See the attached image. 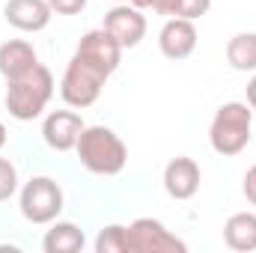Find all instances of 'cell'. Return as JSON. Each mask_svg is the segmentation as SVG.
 I'll return each mask as SVG.
<instances>
[{
    "label": "cell",
    "instance_id": "obj_1",
    "mask_svg": "<svg viewBox=\"0 0 256 253\" xmlns=\"http://www.w3.org/2000/svg\"><path fill=\"white\" fill-rule=\"evenodd\" d=\"M54 90H57L54 74L42 63H36L21 78L6 80V110H9V116L18 120V122L39 120L42 110L48 108V102L54 98Z\"/></svg>",
    "mask_w": 256,
    "mask_h": 253
},
{
    "label": "cell",
    "instance_id": "obj_2",
    "mask_svg": "<svg viewBox=\"0 0 256 253\" xmlns=\"http://www.w3.org/2000/svg\"><path fill=\"white\" fill-rule=\"evenodd\" d=\"M78 161L96 176H120L128 164V146L108 126H86L78 137Z\"/></svg>",
    "mask_w": 256,
    "mask_h": 253
},
{
    "label": "cell",
    "instance_id": "obj_3",
    "mask_svg": "<svg viewBox=\"0 0 256 253\" xmlns=\"http://www.w3.org/2000/svg\"><path fill=\"white\" fill-rule=\"evenodd\" d=\"M250 131H254V108L244 102H226L218 108L208 126V143L218 155L232 158L248 149Z\"/></svg>",
    "mask_w": 256,
    "mask_h": 253
},
{
    "label": "cell",
    "instance_id": "obj_4",
    "mask_svg": "<svg viewBox=\"0 0 256 253\" xmlns=\"http://www.w3.org/2000/svg\"><path fill=\"white\" fill-rule=\"evenodd\" d=\"M18 208L27 224H54L63 212V188L51 176H33L18 188Z\"/></svg>",
    "mask_w": 256,
    "mask_h": 253
},
{
    "label": "cell",
    "instance_id": "obj_5",
    "mask_svg": "<svg viewBox=\"0 0 256 253\" xmlns=\"http://www.w3.org/2000/svg\"><path fill=\"white\" fill-rule=\"evenodd\" d=\"M104 80H108V74H104L98 66L86 63L84 57L74 54V57L68 60V66H66V72H63L60 96H63V102L68 108L84 110V108H90V104L98 102V96H102V90H104Z\"/></svg>",
    "mask_w": 256,
    "mask_h": 253
},
{
    "label": "cell",
    "instance_id": "obj_6",
    "mask_svg": "<svg viewBox=\"0 0 256 253\" xmlns=\"http://www.w3.org/2000/svg\"><path fill=\"white\" fill-rule=\"evenodd\" d=\"M188 244L170 232L158 218H137L128 224V253H185Z\"/></svg>",
    "mask_w": 256,
    "mask_h": 253
},
{
    "label": "cell",
    "instance_id": "obj_7",
    "mask_svg": "<svg viewBox=\"0 0 256 253\" xmlns=\"http://www.w3.org/2000/svg\"><path fill=\"white\" fill-rule=\"evenodd\" d=\"M116 42L120 48H137L146 36V15L143 9L131 6V3H114L110 12H104V24H102Z\"/></svg>",
    "mask_w": 256,
    "mask_h": 253
},
{
    "label": "cell",
    "instance_id": "obj_8",
    "mask_svg": "<svg viewBox=\"0 0 256 253\" xmlns=\"http://www.w3.org/2000/svg\"><path fill=\"white\" fill-rule=\"evenodd\" d=\"M74 54L84 57L86 63L98 66L108 78H110V74L120 68V63H122V48H120V42H116L104 27L84 33L80 42H78V48H74Z\"/></svg>",
    "mask_w": 256,
    "mask_h": 253
},
{
    "label": "cell",
    "instance_id": "obj_9",
    "mask_svg": "<svg viewBox=\"0 0 256 253\" xmlns=\"http://www.w3.org/2000/svg\"><path fill=\"white\" fill-rule=\"evenodd\" d=\"M86 128V122L80 120V114L74 110H51L42 122V140L54 149V152H68L78 146L80 131Z\"/></svg>",
    "mask_w": 256,
    "mask_h": 253
},
{
    "label": "cell",
    "instance_id": "obj_10",
    "mask_svg": "<svg viewBox=\"0 0 256 253\" xmlns=\"http://www.w3.org/2000/svg\"><path fill=\"white\" fill-rule=\"evenodd\" d=\"M158 48L167 60H188L196 48V24L188 18H167L158 33Z\"/></svg>",
    "mask_w": 256,
    "mask_h": 253
},
{
    "label": "cell",
    "instance_id": "obj_11",
    "mask_svg": "<svg viewBox=\"0 0 256 253\" xmlns=\"http://www.w3.org/2000/svg\"><path fill=\"white\" fill-rule=\"evenodd\" d=\"M3 18L21 33H39L51 24L54 9L48 6V0H6Z\"/></svg>",
    "mask_w": 256,
    "mask_h": 253
},
{
    "label": "cell",
    "instance_id": "obj_12",
    "mask_svg": "<svg viewBox=\"0 0 256 253\" xmlns=\"http://www.w3.org/2000/svg\"><path fill=\"white\" fill-rule=\"evenodd\" d=\"M200 182H202L200 164L194 158H188V155H179V158H173L164 167V190L173 200H191L200 190Z\"/></svg>",
    "mask_w": 256,
    "mask_h": 253
},
{
    "label": "cell",
    "instance_id": "obj_13",
    "mask_svg": "<svg viewBox=\"0 0 256 253\" xmlns=\"http://www.w3.org/2000/svg\"><path fill=\"white\" fill-rule=\"evenodd\" d=\"M36 63H39V57H36V48H33L30 42H24V39H9V42L0 45V74H3L6 80L21 78L24 72H30Z\"/></svg>",
    "mask_w": 256,
    "mask_h": 253
},
{
    "label": "cell",
    "instance_id": "obj_14",
    "mask_svg": "<svg viewBox=\"0 0 256 253\" xmlns=\"http://www.w3.org/2000/svg\"><path fill=\"white\" fill-rule=\"evenodd\" d=\"M224 242L230 250H256V212H236L224 224Z\"/></svg>",
    "mask_w": 256,
    "mask_h": 253
},
{
    "label": "cell",
    "instance_id": "obj_15",
    "mask_svg": "<svg viewBox=\"0 0 256 253\" xmlns=\"http://www.w3.org/2000/svg\"><path fill=\"white\" fill-rule=\"evenodd\" d=\"M84 244H86V236L72 220H54L51 230L42 238V250L45 253H78L84 250Z\"/></svg>",
    "mask_w": 256,
    "mask_h": 253
},
{
    "label": "cell",
    "instance_id": "obj_16",
    "mask_svg": "<svg viewBox=\"0 0 256 253\" xmlns=\"http://www.w3.org/2000/svg\"><path fill=\"white\" fill-rule=\"evenodd\" d=\"M226 63L236 72H256V33H236L226 42Z\"/></svg>",
    "mask_w": 256,
    "mask_h": 253
},
{
    "label": "cell",
    "instance_id": "obj_17",
    "mask_svg": "<svg viewBox=\"0 0 256 253\" xmlns=\"http://www.w3.org/2000/svg\"><path fill=\"white\" fill-rule=\"evenodd\" d=\"M96 253H128V226L110 224L96 236Z\"/></svg>",
    "mask_w": 256,
    "mask_h": 253
},
{
    "label": "cell",
    "instance_id": "obj_18",
    "mask_svg": "<svg viewBox=\"0 0 256 253\" xmlns=\"http://www.w3.org/2000/svg\"><path fill=\"white\" fill-rule=\"evenodd\" d=\"M18 194V167L9 158H0V202Z\"/></svg>",
    "mask_w": 256,
    "mask_h": 253
},
{
    "label": "cell",
    "instance_id": "obj_19",
    "mask_svg": "<svg viewBox=\"0 0 256 253\" xmlns=\"http://www.w3.org/2000/svg\"><path fill=\"white\" fill-rule=\"evenodd\" d=\"M208 9H212V0H182V12H179V18L196 21V18H202Z\"/></svg>",
    "mask_w": 256,
    "mask_h": 253
},
{
    "label": "cell",
    "instance_id": "obj_20",
    "mask_svg": "<svg viewBox=\"0 0 256 253\" xmlns=\"http://www.w3.org/2000/svg\"><path fill=\"white\" fill-rule=\"evenodd\" d=\"M48 6L54 9V15H78L86 9V0H48Z\"/></svg>",
    "mask_w": 256,
    "mask_h": 253
},
{
    "label": "cell",
    "instance_id": "obj_21",
    "mask_svg": "<svg viewBox=\"0 0 256 253\" xmlns=\"http://www.w3.org/2000/svg\"><path fill=\"white\" fill-rule=\"evenodd\" d=\"M152 9L164 18H179L182 12V0H152Z\"/></svg>",
    "mask_w": 256,
    "mask_h": 253
},
{
    "label": "cell",
    "instance_id": "obj_22",
    "mask_svg": "<svg viewBox=\"0 0 256 253\" xmlns=\"http://www.w3.org/2000/svg\"><path fill=\"white\" fill-rule=\"evenodd\" d=\"M242 190H244V196H248V202L250 206H256V164L244 173V185H242Z\"/></svg>",
    "mask_w": 256,
    "mask_h": 253
},
{
    "label": "cell",
    "instance_id": "obj_23",
    "mask_svg": "<svg viewBox=\"0 0 256 253\" xmlns=\"http://www.w3.org/2000/svg\"><path fill=\"white\" fill-rule=\"evenodd\" d=\"M248 104L254 108V114H256V74L248 80Z\"/></svg>",
    "mask_w": 256,
    "mask_h": 253
},
{
    "label": "cell",
    "instance_id": "obj_24",
    "mask_svg": "<svg viewBox=\"0 0 256 253\" xmlns=\"http://www.w3.org/2000/svg\"><path fill=\"white\" fill-rule=\"evenodd\" d=\"M131 6H137V9H149L152 6V0H128Z\"/></svg>",
    "mask_w": 256,
    "mask_h": 253
},
{
    "label": "cell",
    "instance_id": "obj_25",
    "mask_svg": "<svg viewBox=\"0 0 256 253\" xmlns=\"http://www.w3.org/2000/svg\"><path fill=\"white\" fill-rule=\"evenodd\" d=\"M6 140H9V134H6V126H3V122H0V149H3V146H6Z\"/></svg>",
    "mask_w": 256,
    "mask_h": 253
},
{
    "label": "cell",
    "instance_id": "obj_26",
    "mask_svg": "<svg viewBox=\"0 0 256 253\" xmlns=\"http://www.w3.org/2000/svg\"><path fill=\"white\" fill-rule=\"evenodd\" d=\"M114 3H128V0H114Z\"/></svg>",
    "mask_w": 256,
    "mask_h": 253
}]
</instances>
